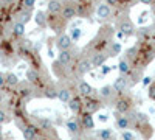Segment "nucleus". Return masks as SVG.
Wrapping results in <instances>:
<instances>
[{"mask_svg":"<svg viewBox=\"0 0 155 140\" xmlns=\"http://www.w3.org/2000/svg\"><path fill=\"white\" fill-rule=\"evenodd\" d=\"M113 36H115L113 27H112V25H109V23H104L99 28L98 34L85 45L84 53L88 55V56H92L95 53H107L109 47L113 42Z\"/></svg>","mask_w":155,"mask_h":140,"instance_id":"1","label":"nucleus"},{"mask_svg":"<svg viewBox=\"0 0 155 140\" xmlns=\"http://www.w3.org/2000/svg\"><path fill=\"white\" fill-rule=\"evenodd\" d=\"M68 20L62 17L61 12H48L47 11V27H50L56 34H61L67 30Z\"/></svg>","mask_w":155,"mask_h":140,"instance_id":"2","label":"nucleus"},{"mask_svg":"<svg viewBox=\"0 0 155 140\" xmlns=\"http://www.w3.org/2000/svg\"><path fill=\"white\" fill-rule=\"evenodd\" d=\"M76 2V9H78V16L82 19H88L93 16L95 8L98 6V0H74Z\"/></svg>","mask_w":155,"mask_h":140,"instance_id":"3","label":"nucleus"},{"mask_svg":"<svg viewBox=\"0 0 155 140\" xmlns=\"http://www.w3.org/2000/svg\"><path fill=\"white\" fill-rule=\"evenodd\" d=\"M116 30L124 33V36H134L137 33V28L134 22L129 19L127 12H121V14H118V17H116Z\"/></svg>","mask_w":155,"mask_h":140,"instance_id":"4","label":"nucleus"},{"mask_svg":"<svg viewBox=\"0 0 155 140\" xmlns=\"http://www.w3.org/2000/svg\"><path fill=\"white\" fill-rule=\"evenodd\" d=\"M92 62H90V56L85 53H81V56H78L76 64H74V73H78L79 76L87 75L88 72H92Z\"/></svg>","mask_w":155,"mask_h":140,"instance_id":"5","label":"nucleus"},{"mask_svg":"<svg viewBox=\"0 0 155 140\" xmlns=\"http://www.w3.org/2000/svg\"><path fill=\"white\" fill-rule=\"evenodd\" d=\"M134 108V100L130 95H123V94H118V98L115 101V109L116 112L120 114H127Z\"/></svg>","mask_w":155,"mask_h":140,"instance_id":"6","label":"nucleus"},{"mask_svg":"<svg viewBox=\"0 0 155 140\" xmlns=\"http://www.w3.org/2000/svg\"><path fill=\"white\" fill-rule=\"evenodd\" d=\"M76 59H78V56L74 55L73 48H70V50H62V52H59V55H58V61L62 62L65 67H68L71 72H74Z\"/></svg>","mask_w":155,"mask_h":140,"instance_id":"7","label":"nucleus"},{"mask_svg":"<svg viewBox=\"0 0 155 140\" xmlns=\"http://www.w3.org/2000/svg\"><path fill=\"white\" fill-rule=\"evenodd\" d=\"M62 17L65 20H73L78 16V9H76V2L74 0H64L62 3V11H61Z\"/></svg>","mask_w":155,"mask_h":140,"instance_id":"8","label":"nucleus"},{"mask_svg":"<svg viewBox=\"0 0 155 140\" xmlns=\"http://www.w3.org/2000/svg\"><path fill=\"white\" fill-rule=\"evenodd\" d=\"M84 98H85V100L82 101V111L93 114V112H98V111L102 108L101 100H99V98H95L93 94L88 95V97H84Z\"/></svg>","mask_w":155,"mask_h":140,"instance_id":"9","label":"nucleus"},{"mask_svg":"<svg viewBox=\"0 0 155 140\" xmlns=\"http://www.w3.org/2000/svg\"><path fill=\"white\" fill-rule=\"evenodd\" d=\"M51 70H53L54 76L58 80L64 81V80H68L70 78V75H71V70L68 67H65L62 64V62L59 61H53V64H51Z\"/></svg>","mask_w":155,"mask_h":140,"instance_id":"10","label":"nucleus"},{"mask_svg":"<svg viewBox=\"0 0 155 140\" xmlns=\"http://www.w3.org/2000/svg\"><path fill=\"white\" fill-rule=\"evenodd\" d=\"M96 16L99 22H107L113 17V8L109 6L106 2L104 3H98L96 6Z\"/></svg>","mask_w":155,"mask_h":140,"instance_id":"11","label":"nucleus"},{"mask_svg":"<svg viewBox=\"0 0 155 140\" xmlns=\"http://www.w3.org/2000/svg\"><path fill=\"white\" fill-rule=\"evenodd\" d=\"M33 92H34V89H33V86L28 81H23V83L17 84V97H19L20 101L30 100L33 97Z\"/></svg>","mask_w":155,"mask_h":140,"instance_id":"12","label":"nucleus"},{"mask_svg":"<svg viewBox=\"0 0 155 140\" xmlns=\"http://www.w3.org/2000/svg\"><path fill=\"white\" fill-rule=\"evenodd\" d=\"M73 47H74V41L70 37V34H67V33L58 34V37H56V48L59 50V52H62V50H70Z\"/></svg>","mask_w":155,"mask_h":140,"instance_id":"13","label":"nucleus"},{"mask_svg":"<svg viewBox=\"0 0 155 140\" xmlns=\"http://www.w3.org/2000/svg\"><path fill=\"white\" fill-rule=\"evenodd\" d=\"M112 87H113V90H115L116 94H123L126 89L129 87V80H127V76H126V75H120L118 78L113 81Z\"/></svg>","mask_w":155,"mask_h":140,"instance_id":"14","label":"nucleus"},{"mask_svg":"<svg viewBox=\"0 0 155 140\" xmlns=\"http://www.w3.org/2000/svg\"><path fill=\"white\" fill-rule=\"evenodd\" d=\"M107 58H109V53H95V55H92V56H90V62H92V67H93V69L101 67V66L107 61Z\"/></svg>","mask_w":155,"mask_h":140,"instance_id":"15","label":"nucleus"},{"mask_svg":"<svg viewBox=\"0 0 155 140\" xmlns=\"http://www.w3.org/2000/svg\"><path fill=\"white\" fill-rule=\"evenodd\" d=\"M23 36H25V25L16 20L14 25H12V28H11V37L17 41V39H22Z\"/></svg>","mask_w":155,"mask_h":140,"instance_id":"16","label":"nucleus"},{"mask_svg":"<svg viewBox=\"0 0 155 140\" xmlns=\"http://www.w3.org/2000/svg\"><path fill=\"white\" fill-rule=\"evenodd\" d=\"M68 108L73 114H79L82 111V100H81V95H74L70 98L68 101Z\"/></svg>","mask_w":155,"mask_h":140,"instance_id":"17","label":"nucleus"},{"mask_svg":"<svg viewBox=\"0 0 155 140\" xmlns=\"http://www.w3.org/2000/svg\"><path fill=\"white\" fill-rule=\"evenodd\" d=\"M71 94H73V92H71V89L67 87V86H61V87H58V98L62 101V103H68L70 98L73 97Z\"/></svg>","mask_w":155,"mask_h":140,"instance_id":"18","label":"nucleus"},{"mask_svg":"<svg viewBox=\"0 0 155 140\" xmlns=\"http://www.w3.org/2000/svg\"><path fill=\"white\" fill-rule=\"evenodd\" d=\"M81 123H82V128H85V129H93L95 128V120H93V117H92L90 112L84 111L81 114Z\"/></svg>","mask_w":155,"mask_h":140,"instance_id":"19","label":"nucleus"},{"mask_svg":"<svg viewBox=\"0 0 155 140\" xmlns=\"http://www.w3.org/2000/svg\"><path fill=\"white\" fill-rule=\"evenodd\" d=\"M31 11H33V9H27V8L20 9V11L17 12V14H16V20H17V22H20V23H23V25H27V23L31 20V17H33Z\"/></svg>","mask_w":155,"mask_h":140,"instance_id":"20","label":"nucleus"},{"mask_svg":"<svg viewBox=\"0 0 155 140\" xmlns=\"http://www.w3.org/2000/svg\"><path fill=\"white\" fill-rule=\"evenodd\" d=\"M42 95L45 97V98H50V100H54V98H58V87L53 84V83H47V86H45V89H44V92H42Z\"/></svg>","mask_w":155,"mask_h":140,"instance_id":"21","label":"nucleus"},{"mask_svg":"<svg viewBox=\"0 0 155 140\" xmlns=\"http://www.w3.org/2000/svg\"><path fill=\"white\" fill-rule=\"evenodd\" d=\"M78 94H79L81 97H88V95L93 94V87L87 81H79L78 83Z\"/></svg>","mask_w":155,"mask_h":140,"instance_id":"22","label":"nucleus"},{"mask_svg":"<svg viewBox=\"0 0 155 140\" xmlns=\"http://www.w3.org/2000/svg\"><path fill=\"white\" fill-rule=\"evenodd\" d=\"M19 83H20V80L16 73H12V72L5 73V87H17Z\"/></svg>","mask_w":155,"mask_h":140,"instance_id":"23","label":"nucleus"},{"mask_svg":"<svg viewBox=\"0 0 155 140\" xmlns=\"http://www.w3.org/2000/svg\"><path fill=\"white\" fill-rule=\"evenodd\" d=\"M37 137V128L33 125H28L23 128V138L25 140H36Z\"/></svg>","mask_w":155,"mask_h":140,"instance_id":"24","label":"nucleus"},{"mask_svg":"<svg viewBox=\"0 0 155 140\" xmlns=\"http://www.w3.org/2000/svg\"><path fill=\"white\" fill-rule=\"evenodd\" d=\"M115 90H113V87L112 86H102L101 89H99V97L101 98H104V100H110V98H113L115 97Z\"/></svg>","mask_w":155,"mask_h":140,"instance_id":"25","label":"nucleus"},{"mask_svg":"<svg viewBox=\"0 0 155 140\" xmlns=\"http://www.w3.org/2000/svg\"><path fill=\"white\" fill-rule=\"evenodd\" d=\"M62 3H64V0H50L47 5V11L48 12H61Z\"/></svg>","mask_w":155,"mask_h":140,"instance_id":"26","label":"nucleus"},{"mask_svg":"<svg viewBox=\"0 0 155 140\" xmlns=\"http://www.w3.org/2000/svg\"><path fill=\"white\" fill-rule=\"evenodd\" d=\"M116 126H118L120 129H127L129 126H130V118L121 115V114L118 112V115H116Z\"/></svg>","mask_w":155,"mask_h":140,"instance_id":"27","label":"nucleus"},{"mask_svg":"<svg viewBox=\"0 0 155 140\" xmlns=\"http://www.w3.org/2000/svg\"><path fill=\"white\" fill-rule=\"evenodd\" d=\"M34 22H36L41 28H45V27H47V14H45L44 11H37L36 16H34Z\"/></svg>","mask_w":155,"mask_h":140,"instance_id":"28","label":"nucleus"},{"mask_svg":"<svg viewBox=\"0 0 155 140\" xmlns=\"http://www.w3.org/2000/svg\"><path fill=\"white\" fill-rule=\"evenodd\" d=\"M132 69V66H130V62H129L126 58H121L120 59V64H118V70H120V75H126L129 70Z\"/></svg>","mask_w":155,"mask_h":140,"instance_id":"29","label":"nucleus"},{"mask_svg":"<svg viewBox=\"0 0 155 140\" xmlns=\"http://www.w3.org/2000/svg\"><path fill=\"white\" fill-rule=\"evenodd\" d=\"M107 53H109V56H118L121 53V44L120 42H112V45L107 50Z\"/></svg>","mask_w":155,"mask_h":140,"instance_id":"30","label":"nucleus"},{"mask_svg":"<svg viewBox=\"0 0 155 140\" xmlns=\"http://www.w3.org/2000/svg\"><path fill=\"white\" fill-rule=\"evenodd\" d=\"M67 129H68V132L76 134L78 131H79V125H78V121H74V120H68L67 121Z\"/></svg>","mask_w":155,"mask_h":140,"instance_id":"31","label":"nucleus"},{"mask_svg":"<svg viewBox=\"0 0 155 140\" xmlns=\"http://www.w3.org/2000/svg\"><path fill=\"white\" fill-rule=\"evenodd\" d=\"M98 135H99L101 140H110L112 138V129H101L98 132Z\"/></svg>","mask_w":155,"mask_h":140,"instance_id":"32","label":"nucleus"},{"mask_svg":"<svg viewBox=\"0 0 155 140\" xmlns=\"http://www.w3.org/2000/svg\"><path fill=\"white\" fill-rule=\"evenodd\" d=\"M70 37L73 41H78L81 37V30L79 28H73V30H70Z\"/></svg>","mask_w":155,"mask_h":140,"instance_id":"33","label":"nucleus"},{"mask_svg":"<svg viewBox=\"0 0 155 140\" xmlns=\"http://www.w3.org/2000/svg\"><path fill=\"white\" fill-rule=\"evenodd\" d=\"M6 121H9V115H8V112H6V111H3V109H0V125H3V123H6Z\"/></svg>","mask_w":155,"mask_h":140,"instance_id":"34","label":"nucleus"},{"mask_svg":"<svg viewBox=\"0 0 155 140\" xmlns=\"http://www.w3.org/2000/svg\"><path fill=\"white\" fill-rule=\"evenodd\" d=\"M22 5H23V8H27V9H33L34 5H36V0H23Z\"/></svg>","mask_w":155,"mask_h":140,"instance_id":"35","label":"nucleus"},{"mask_svg":"<svg viewBox=\"0 0 155 140\" xmlns=\"http://www.w3.org/2000/svg\"><path fill=\"white\" fill-rule=\"evenodd\" d=\"M121 137H123V140H135V135L132 132H129V131H124L121 134Z\"/></svg>","mask_w":155,"mask_h":140,"instance_id":"36","label":"nucleus"},{"mask_svg":"<svg viewBox=\"0 0 155 140\" xmlns=\"http://www.w3.org/2000/svg\"><path fill=\"white\" fill-rule=\"evenodd\" d=\"M106 3L109 5V6H112L113 9H116L120 6V0H106Z\"/></svg>","mask_w":155,"mask_h":140,"instance_id":"37","label":"nucleus"},{"mask_svg":"<svg viewBox=\"0 0 155 140\" xmlns=\"http://www.w3.org/2000/svg\"><path fill=\"white\" fill-rule=\"evenodd\" d=\"M153 80L150 78V76H144V78H141V83H143V86H149Z\"/></svg>","mask_w":155,"mask_h":140,"instance_id":"38","label":"nucleus"},{"mask_svg":"<svg viewBox=\"0 0 155 140\" xmlns=\"http://www.w3.org/2000/svg\"><path fill=\"white\" fill-rule=\"evenodd\" d=\"M101 67H102V69H101L102 75H107V73H110V70H112V67H109V66H104V64H102Z\"/></svg>","mask_w":155,"mask_h":140,"instance_id":"39","label":"nucleus"},{"mask_svg":"<svg viewBox=\"0 0 155 140\" xmlns=\"http://www.w3.org/2000/svg\"><path fill=\"white\" fill-rule=\"evenodd\" d=\"M5 87V73H0V89Z\"/></svg>","mask_w":155,"mask_h":140,"instance_id":"40","label":"nucleus"},{"mask_svg":"<svg viewBox=\"0 0 155 140\" xmlns=\"http://www.w3.org/2000/svg\"><path fill=\"white\" fill-rule=\"evenodd\" d=\"M0 2L5 3V5H14V3L17 2V0H0Z\"/></svg>","mask_w":155,"mask_h":140,"instance_id":"41","label":"nucleus"},{"mask_svg":"<svg viewBox=\"0 0 155 140\" xmlns=\"http://www.w3.org/2000/svg\"><path fill=\"white\" fill-rule=\"evenodd\" d=\"M107 120H109V115H106V114H101V115H99V121L104 123V121H107Z\"/></svg>","mask_w":155,"mask_h":140,"instance_id":"42","label":"nucleus"},{"mask_svg":"<svg viewBox=\"0 0 155 140\" xmlns=\"http://www.w3.org/2000/svg\"><path fill=\"white\" fill-rule=\"evenodd\" d=\"M140 3H143V5H152L153 0H138Z\"/></svg>","mask_w":155,"mask_h":140,"instance_id":"43","label":"nucleus"},{"mask_svg":"<svg viewBox=\"0 0 155 140\" xmlns=\"http://www.w3.org/2000/svg\"><path fill=\"white\" fill-rule=\"evenodd\" d=\"M3 100H5V95H3L2 92H0V104H2V103H3Z\"/></svg>","mask_w":155,"mask_h":140,"instance_id":"44","label":"nucleus"},{"mask_svg":"<svg viewBox=\"0 0 155 140\" xmlns=\"http://www.w3.org/2000/svg\"><path fill=\"white\" fill-rule=\"evenodd\" d=\"M150 6H152V9H153V14H155V0L152 2V5H150Z\"/></svg>","mask_w":155,"mask_h":140,"instance_id":"45","label":"nucleus"},{"mask_svg":"<svg viewBox=\"0 0 155 140\" xmlns=\"http://www.w3.org/2000/svg\"><path fill=\"white\" fill-rule=\"evenodd\" d=\"M130 2H132V5H135V3L138 2V0H130Z\"/></svg>","mask_w":155,"mask_h":140,"instance_id":"46","label":"nucleus"},{"mask_svg":"<svg viewBox=\"0 0 155 140\" xmlns=\"http://www.w3.org/2000/svg\"><path fill=\"white\" fill-rule=\"evenodd\" d=\"M0 137H2V128H0Z\"/></svg>","mask_w":155,"mask_h":140,"instance_id":"47","label":"nucleus"}]
</instances>
